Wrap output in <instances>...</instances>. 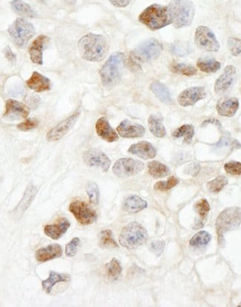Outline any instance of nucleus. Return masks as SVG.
<instances>
[{
  "instance_id": "obj_1",
  "label": "nucleus",
  "mask_w": 241,
  "mask_h": 307,
  "mask_svg": "<svg viewBox=\"0 0 241 307\" xmlns=\"http://www.w3.org/2000/svg\"><path fill=\"white\" fill-rule=\"evenodd\" d=\"M78 49L82 58L91 62L104 60L109 50L105 37L95 33H88L78 42Z\"/></svg>"
},
{
  "instance_id": "obj_2",
  "label": "nucleus",
  "mask_w": 241,
  "mask_h": 307,
  "mask_svg": "<svg viewBox=\"0 0 241 307\" xmlns=\"http://www.w3.org/2000/svg\"><path fill=\"white\" fill-rule=\"evenodd\" d=\"M139 21L152 31L161 29L172 23L168 7L157 4L145 8L139 16Z\"/></svg>"
},
{
  "instance_id": "obj_3",
  "label": "nucleus",
  "mask_w": 241,
  "mask_h": 307,
  "mask_svg": "<svg viewBox=\"0 0 241 307\" xmlns=\"http://www.w3.org/2000/svg\"><path fill=\"white\" fill-rule=\"evenodd\" d=\"M125 63V55L115 52L110 56L100 70L102 83L108 88H113L120 82Z\"/></svg>"
},
{
  "instance_id": "obj_4",
  "label": "nucleus",
  "mask_w": 241,
  "mask_h": 307,
  "mask_svg": "<svg viewBox=\"0 0 241 307\" xmlns=\"http://www.w3.org/2000/svg\"><path fill=\"white\" fill-rule=\"evenodd\" d=\"M163 45L155 39L146 40L131 52L130 62L137 68L141 63L155 60L163 51Z\"/></svg>"
},
{
  "instance_id": "obj_5",
  "label": "nucleus",
  "mask_w": 241,
  "mask_h": 307,
  "mask_svg": "<svg viewBox=\"0 0 241 307\" xmlns=\"http://www.w3.org/2000/svg\"><path fill=\"white\" fill-rule=\"evenodd\" d=\"M167 7L175 28H180L192 24L195 13V6L192 1H172Z\"/></svg>"
},
{
  "instance_id": "obj_6",
  "label": "nucleus",
  "mask_w": 241,
  "mask_h": 307,
  "mask_svg": "<svg viewBox=\"0 0 241 307\" xmlns=\"http://www.w3.org/2000/svg\"><path fill=\"white\" fill-rule=\"evenodd\" d=\"M148 239V233L140 224L130 223L122 230L119 238L120 245L126 249H135L142 246Z\"/></svg>"
},
{
  "instance_id": "obj_7",
  "label": "nucleus",
  "mask_w": 241,
  "mask_h": 307,
  "mask_svg": "<svg viewBox=\"0 0 241 307\" xmlns=\"http://www.w3.org/2000/svg\"><path fill=\"white\" fill-rule=\"evenodd\" d=\"M241 224V211L238 208L231 207L223 211L216 221L218 240L220 243L224 242V234L233 231Z\"/></svg>"
},
{
  "instance_id": "obj_8",
  "label": "nucleus",
  "mask_w": 241,
  "mask_h": 307,
  "mask_svg": "<svg viewBox=\"0 0 241 307\" xmlns=\"http://www.w3.org/2000/svg\"><path fill=\"white\" fill-rule=\"evenodd\" d=\"M8 31L13 43L19 48H25L35 34L34 26L23 18H17L15 20Z\"/></svg>"
},
{
  "instance_id": "obj_9",
  "label": "nucleus",
  "mask_w": 241,
  "mask_h": 307,
  "mask_svg": "<svg viewBox=\"0 0 241 307\" xmlns=\"http://www.w3.org/2000/svg\"><path fill=\"white\" fill-rule=\"evenodd\" d=\"M68 209L76 218L77 221L84 226L94 224L98 219L96 211L93 210L83 201H73L69 205Z\"/></svg>"
},
{
  "instance_id": "obj_10",
  "label": "nucleus",
  "mask_w": 241,
  "mask_h": 307,
  "mask_svg": "<svg viewBox=\"0 0 241 307\" xmlns=\"http://www.w3.org/2000/svg\"><path fill=\"white\" fill-rule=\"evenodd\" d=\"M195 40L197 46L207 51L217 52L220 49V43L215 33L206 26H200L195 31Z\"/></svg>"
},
{
  "instance_id": "obj_11",
  "label": "nucleus",
  "mask_w": 241,
  "mask_h": 307,
  "mask_svg": "<svg viewBox=\"0 0 241 307\" xmlns=\"http://www.w3.org/2000/svg\"><path fill=\"white\" fill-rule=\"evenodd\" d=\"M144 169V164L132 158H121L114 165V174L119 177H129L136 175Z\"/></svg>"
},
{
  "instance_id": "obj_12",
  "label": "nucleus",
  "mask_w": 241,
  "mask_h": 307,
  "mask_svg": "<svg viewBox=\"0 0 241 307\" xmlns=\"http://www.w3.org/2000/svg\"><path fill=\"white\" fill-rule=\"evenodd\" d=\"M80 113H81V111L78 109L76 112H73L71 116L67 117L63 121L60 122L58 125L51 129L47 133V140L49 141V142H54V141L60 140L73 127L75 122L78 120Z\"/></svg>"
},
{
  "instance_id": "obj_13",
  "label": "nucleus",
  "mask_w": 241,
  "mask_h": 307,
  "mask_svg": "<svg viewBox=\"0 0 241 307\" xmlns=\"http://www.w3.org/2000/svg\"><path fill=\"white\" fill-rule=\"evenodd\" d=\"M83 161L90 167H100L103 172H107L111 166V160L108 156L98 149H88L83 155Z\"/></svg>"
},
{
  "instance_id": "obj_14",
  "label": "nucleus",
  "mask_w": 241,
  "mask_h": 307,
  "mask_svg": "<svg viewBox=\"0 0 241 307\" xmlns=\"http://www.w3.org/2000/svg\"><path fill=\"white\" fill-rule=\"evenodd\" d=\"M29 113V109L25 104L10 99L6 101L3 117L8 120H20L27 118Z\"/></svg>"
},
{
  "instance_id": "obj_15",
  "label": "nucleus",
  "mask_w": 241,
  "mask_h": 307,
  "mask_svg": "<svg viewBox=\"0 0 241 307\" xmlns=\"http://www.w3.org/2000/svg\"><path fill=\"white\" fill-rule=\"evenodd\" d=\"M206 97L207 92L202 87H192L181 92L177 100L180 105L187 107L195 105L196 102L202 100Z\"/></svg>"
},
{
  "instance_id": "obj_16",
  "label": "nucleus",
  "mask_w": 241,
  "mask_h": 307,
  "mask_svg": "<svg viewBox=\"0 0 241 307\" xmlns=\"http://www.w3.org/2000/svg\"><path fill=\"white\" fill-rule=\"evenodd\" d=\"M49 41L48 37L45 35H40L30 45L28 48V53L31 62L38 65L43 64V51L46 48V44Z\"/></svg>"
},
{
  "instance_id": "obj_17",
  "label": "nucleus",
  "mask_w": 241,
  "mask_h": 307,
  "mask_svg": "<svg viewBox=\"0 0 241 307\" xmlns=\"http://www.w3.org/2000/svg\"><path fill=\"white\" fill-rule=\"evenodd\" d=\"M236 76V69L233 65H228L224 73L216 80L215 91L217 95H223L229 89L234 83Z\"/></svg>"
},
{
  "instance_id": "obj_18",
  "label": "nucleus",
  "mask_w": 241,
  "mask_h": 307,
  "mask_svg": "<svg viewBox=\"0 0 241 307\" xmlns=\"http://www.w3.org/2000/svg\"><path fill=\"white\" fill-rule=\"evenodd\" d=\"M119 135L125 138H137L143 137L145 134V128L139 124L132 123L128 120H125L120 122L117 128Z\"/></svg>"
},
{
  "instance_id": "obj_19",
  "label": "nucleus",
  "mask_w": 241,
  "mask_h": 307,
  "mask_svg": "<svg viewBox=\"0 0 241 307\" xmlns=\"http://www.w3.org/2000/svg\"><path fill=\"white\" fill-rule=\"evenodd\" d=\"M128 153L136 155L143 160H149L155 157L157 154L155 147L146 141L137 142L131 146L128 150Z\"/></svg>"
},
{
  "instance_id": "obj_20",
  "label": "nucleus",
  "mask_w": 241,
  "mask_h": 307,
  "mask_svg": "<svg viewBox=\"0 0 241 307\" xmlns=\"http://www.w3.org/2000/svg\"><path fill=\"white\" fill-rule=\"evenodd\" d=\"M96 132L99 137L108 142H115L118 140L117 132L112 129L108 120L105 117L98 119L95 125Z\"/></svg>"
},
{
  "instance_id": "obj_21",
  "label": "nucleus",
  "mask_w": 241,
  "mask_h": 307,
  "mask_svg": "<svg viewBox=\"0 0 241 307\" xmlns=\"http://www.w3.org/2000/svg\"><path fill=\"white\" fill-rule=\"evenodd\" d=\"M63 256V249L59 244L48 245L46 247L41 248L36 251V259L39 262H47Z\"/></svg>"
},
{
  "instance_id": "obj_22",
  "label": "nucleus",
  "mask_w": 241,
  "mask_h": 307,
  "mask_svg": "<svg viewBox=\"0 0 241 307\" xmlns=\"http://www.w3.org/2000/svg\"><path fill=\"white\" fill-rule=\"evenodd\" d=\"M71 226L69 221L65 218H61L56 224L47 225L44 232L48 237L53 240L60 239L68 231Z\"/></svg>"
},
{
  "instance_id": "obj_23",
  "label": "nucleus",
  "mask_w": 241,
  "mask_h": 307,
  "mask_svg": "<svg viewBox=\"0 0 241 307\" xmlns=\"http://www.w3.org/2000/svg\"><path fill=\"white\" fill-rule=\"evenodd\" d=\"M26 84L30 89L38 93L51 89V81L49 79L36 71L33 72L30 79L27 80Z\"/></svg>"
},
{
  "instance_id": "obj_24",
  "label": "nucleus",
  "mask_w": 241,
  "mask_h": 307,
  "mask_svg": "<svg viewBox=\"0 0 241 307\" xmlns=\"http://www.w3.org/2000/svg\"><path fill=\"white\" fill-rule=\"evenodd\" d=\"M239 108V102L235 98H224L217 105V111L223 117H233Z\"/></svg>"
},
{
  "instance_id": "obj_25",
  "label": "nucleus",
  "mask_w": 241,
  "mask_h": 307,
  "mask_svg": "<svg viewBox=\"0 0 241 307\" xmlns=\"http://www.w3.org/2000/svg\"><path fill=\"white\" fill-rule=\"evenodd\" d=\"M147 206L148 204L146 201H144L141 197L137 195H131L124 201L123 209L126 212L135 214L143 210Z\"/></svg>"
},
{
  "instance_id": "obj_26",
  "label": "nucleus",
  "mask_w": 241,
  "mask_h": 307,
  "mask_svg": "<svg viewBox=\"0 0 241 307\" xmlns=\"http://www.w3.org/2000/svg\"><path fill=\"white\" fill-rule=\"evenodd\" d=\"M151 91L162 102L165 104H172V95L167 87L160 82H154L151 84Z\"/></svg>"
},
{
  "instance_id": "obj_27",
  "label": "nucleus",
  "mask_w": 241,
  "mask_h": 307,
  "mask_svg": "<svg viewBox=\"0 0 241 307\" xmlns=\"http://www.w3.org/2000/svg\"><path fill=\"white\" fill-rule=\"evenodd\" d=\"M70 281V276L67 274H60V273L51 272L49 277L46 280L43 281L42 285L45 291L48 294L51 293L52 288L58 283L61 282H67Z\"/></svg>"
},
{
  "instance_id": "obj_28",
  "label": "nucleus",
  "mask_w": 241,
  "mask_h": 307,
  "mask_svg": "<svg viewBox=\"0 0 241 307\" xmlns=\"http://www.w3.org/2000/svg\"><path fill=\"white\" fill-rule=\"evenodd\" d=\"M11 6L15 13L23 17L35 18L38 16L36 11L25 2L13 0L11 2Z\"/></svg>"
},
{
  "instance_id": "obj_29",
  "label": "nucleus",
  "mask_w": 241,
  "mask_h": 307,
  "mask_svg": "<svg viewBox=\"0 0 241 307\" xmlns=\"http://www.w3.org/2000/svg\"><path fill=\"white\" fill-rule=\"evenodd\" d=\"M36 192H38V189L35 186L32 185L28 186L25 192L24 197L15 209V214H20V215L23 214L32 202Z\"/></svg>"
},
{
  "instance_id": "obj_30",
  "label": "nucleus",
  "mask_w": 241,
  "mask_h": 307,
  "mask_svg": "<svg viewBox=\"0 0 241 307\" xmlns=\"http://www.w3.org/2000/svg\"><path fill=\"white\" fill-rule=\"evenodd\" d=\"M149 127H150V132L153 134L155 137L162 138L166 135L165 127L163 125L162 120L155 115H151L149 118Z\"/></svg>"
},
{
  "instance_id": "obj_31",
  "label": "nucleus",
  "mask_w": 241,
  "mask_h": 307,
  "mask_svg": "<svg viewBox=\"0 0 241 307\" xmlns=\"http://www.w3.org/2000/svg\"><path fill=\"white\" fill-rule=\"evenodd\" d=\"M197 67L199 69L205 73H215L220 69L221 64L214 59L200 58L197 60Z\"/></svg>"
},
{
  "instance_id": "obj_32",
  "label": "nucleus",
  "mask_w": 241,
  "mask_h": 307,
  "mask_svg": "<svg viewBox=\"0 0 241 307\" xmlns=\"http://www.w3.org/2000/svg\"><path fill=\"white\" fill-rule=\"evenodd\" d=\"M149 173L155 178L165 177L170 173V169L158 161H152L149 164Z\"/></svg>"
},
{
  "instance_id": "obj_33",
  "label": "nucleus",
  "mask_w": 241,
  "mask_h": 307,
  "mask_svg": "<svg viewBox=\"0 0 241 307\" xmlns=\"http://www.w3.org/2000/svg\"><path fill=\"white\" fill-rule=\"evenodd\" d=\"M105 269L107 277L111 281L118 280L122 273L121 265L116 258H113L110 262L106 263Z\"/></svg>"
},
{
  "instance_id": "obj_34",
  "label": "nucleus",
  "mask_w": 241,
  "mask_h": 307,
  "mask_svg": "<svg viewBox=\"0 0 241 307\" xmlns=\"http://www.w3.org/2000/svg\"><path fill=\"white\" fill-rule=\"evenodd\" d=\"M210 234L205 231H200L195 234L189 241L191 247L202 248L208 245L211 241Z\"/></svg>"
},
{
  "instance_id": "obj_35",
  "label": "nucleus",
  "mask_w": 241,
  "mask_h": 307,
  "mask_svg": "<svg viewBox=\"0 0 241 307\" xmlns=\"http://www.w3.org/2000/svg\"><path fill=\"white\" fill-rule=\"evenodd\" d=\"M100 247L105 248H118V243L113 238L112 230L105 229L100 232Z\"/></svg>"
},
{
  "instance_id": "obj_36",
  "label": "nucleus",
  "mask_w": 241,
  "mask_h": 307,
  "mask_svg": "<svg viewBox=\"0 0 241 307\" xmlns=\"http://www.w3.org/2000/svg\"><path fill=\"white\" fill-rule=\"evenodd\" d=\"M195 135V129L192 125H183L180 128L176 129L173 132V136L176 138L184 137V140L187 142H190Z\"/></svg>"
},
{
  "instance_id": "obj_37",
  "label": "nucleus",
  "mask_w": 241,
  "mask_h": 307,
  "mask_svg": "<svg viewBox=\"0 0 241 307\" xmlns=\"http://www.w3.org/2000/svg\"><path fill=\"white\" fill-rule=\"evenodd\" d=\"M228 184V179L224 176H219L215 179L209 181L207 184V189L209 192L217 194Z\"/></svg>"
},
{
  "instance_id": "obj_38",
  "label": "nucleus",
  "mask_w": 241,
  "mask_h": 307,
  "mask_svg": "<svg viewBox=\"0 0 241 307\" xmlns=\"http://www.w3.org/2000/svg\"><path fill=\"white\" fill-rule=\"evenodd\" d=\"M87 194L89 197L90 203L94 206H96L99 203V197H100V192L98 184L95 182L88 183L86 189Z\"/></svg>"
},
{
  "instance_id": "obj_39",
  "label": "nucleus",
  "mask_w": 241,
  "mask_h": 307,
  "mask_svg": "<svg viewBox=\"0 0 241 307\" xmlns=\"http://www.w3.org/2000/svg\"><path fill=\"white\" fill-rule=\"evenodd\" d=\"M172 71L175 72V73H180L187 77L194 76V75L197 74V69H196L195 67L191 66V65H189L182 64V63L172 65Z\"/></svg>"
},
{
  "instance_id": "obj_40",
  "label": "nucleus",
  "mask_w": 241,
  "mask_h": 307,
  "mask_svg": "<svg viewBox=\"0 0 241 307\" xmlns=\"http://www.w3.org/2000/svg\"><path fill=\"white\" fill-rule=\"evenodd\" d=\"M195 207L196 211H197V214L200 216L202 224H203L202 221L206 220L207 215H208L209 211L210 210V206H209L208 201L206 199L200 200V201H197L196 203Z\"/></svg>"
},
{
  "instance_id": "obj_41",
  "label": "nucleus",
  "mask_w": 241,
  "mask_h": 307,
  "mask_svg": "<svg viewBox=\"0 0 241 307\" xmlns=\"http://www.w3.org/2000/svg\"><path fill=\"white\" fill-rule=\"evenodd\" d=\"M177 184H178V179L175 177H171L167 179V181H160V182L156 183L154 188L156 190L165 192V191L170 190L172 188L175 187Z\"/></svg>"
},
{
  "instance_id": "obj_42",
  "label": "nucleus",
  "mask_w": 241,
  "mask_h": 307,
  "mask_svg": "<svg viewBox=\"0 0 241 307\" xmlns=\"http://www.w3.org/2000/svg\"><path fill=\"white\" fill-rule=\"evenodd\" d=\"M39 125V120L36 118H28L24 122L18 124L16 128L23 132H28V131L32 130V129L36 128Z\"/></svg>"
},
{
  "instance_id": "obj_43",
  "label": "nucleus",
  "mask_w": 241,
  "mask_h": 307,
  "mask_svg": "<svg viewBox=\"0 0 241 307\" xmlns=\"http://www.w3.org/2000/svg\"><path fill=\"white\" fill-rule=\"evenodd\" d=\"M228 47L231 53L233 56H237L241 53V40L237 38H229Z\"/></svg>"
},
{
  "instance_id": "obj_44",
  "label": "nucleus",
  "mask_w": 241,
  "mask_h": 307,
  "mask_svg": "<svg viewBox=\"0 0 241 307\" xmlns=\"http://www.w3.org/2000/svg\"><path fill=\"white\" fill-rule=\"evenodd\" d=\"M226 172L231 175H241V162L232 161L224 166Z\"/></svg>"
},
{
  "instance_id": "obj_45",
  "label": "nucleus",
  "mask_w": 241,
  "mask_h": 307,
  "mask_svg": "<svg viewBox=\"0 0 241 307\" xmlns=\"http://www.w3.org/2000/svg\"><path fill=\"white\" fill-rule=\"evenodd\" d=\"M80 243V238H75L65 246V255L68 257H73L76 255L79 245Z\"/></svg>"
},
{
  "instance_id": "obj_46",
  "label": "nucleus",
  "mask_w": 241,
  "mask_h": 307,
  "mask_svg": "<svg viewBox=\"0 0 241 307\" xmlns=\"http://www.w3.org/2000/svg\"><path fill=\"white\" fill-rule=\"evenodd\" d=\"M165 248V242L163 241H155L151 243V250L154 254L160 256Z\"/></svg>"
},
{
  "instance_id": "obj_47",
  "label": "nucleus",
  "mask_w": 241,
  "mask_h": 307,
  "mask_svg": "<svg viewBox=\"0 0 241 307\" xmlns=\"http://www.w3.org/2000/svg\"><path fill=\"white\" fill-rule=\"evenodd\" d=\"M200 167L199 164H192L187 168V169H186V172L188 173V174H191V175L195 176L198 174L199 172H200Z\"/></svg>"
},
{
  "instance_id": "obj_48",
  "label": "nucleus",
  "mask_w": 241,
  "mask_h": 307,
  "mask_svg": "<svg viewBox=\"0 0 241 307\" xmlns=\"http://www.w3.org/2000/svg\"><path fill=\"white\" fill-rule=\"evenodd\" d=\"M4 53L6 58L8 59L9 61L15 62L16 61V57L14 55V53L12 51V50L9 48V47H6L4 49Z\"/></svg>"
},
{
  "instance_id": "obj_49",
  "label": "nucleus",
  "mask_w": 241,
  "mask_h": 307,
  "mask_svg": "<svg viewBox=\"0 0 241 307\" xmlns=\"http://www.w3.org/2000/svg\"><path fill=\"white\" fill-rule=\"evenodd\" d=\"M110 3L115 6L119 7V8H124V7L128 6L130 1H128V0H117V1H111Z\"/></svg>"
},
{
  "instance_id": "obj_50",
  "label": "nucleus",
  "mask_w": 241,
  "mask_h": 307,
  "mask_svg": "<svg viewBox=\"0 0 241 307\" xmlns=\"http://www.w3.org/2000/svg\"><path fill=\"white\" fill-rule=\"evenodd\" d=\"M239 306H241V303H240V305H239Z\"/></svg>"
}]
</instances>
